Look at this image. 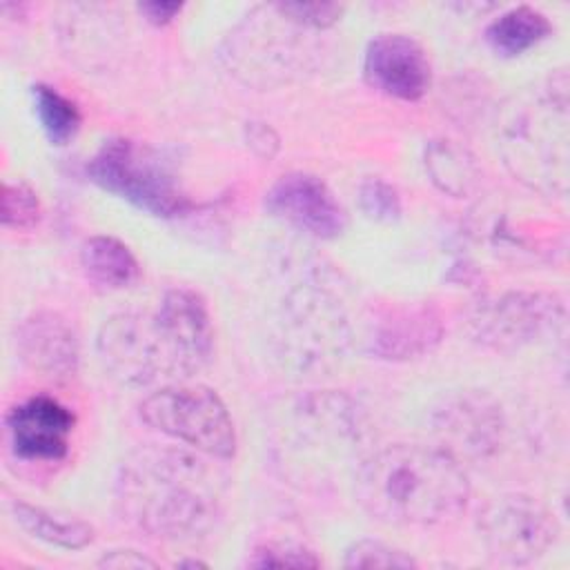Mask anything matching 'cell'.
Instances as JSON below:
<instances>
[{
	"label": "cell",
	"instance_id": "cell-2",
	"mask_svg": "<svg viewBox=\"0 0 570 570\" xmlns=\"http://www.w3.org/2000/svg\"><path fill=\"white\" fill-rule=\"evenodd\" d=\"M354 492L361 508L379 521L432 525L465 508L470 483L443 448L390 445L358 465Z\"/></svg>",
	"mask_w": 570,
	"mask_h": 570
},
{
	"label": "cell",
	"instance_id": "cell-27",
	"mask_svg": "<svg viewBox=\"0 0 570 570\" xmlns=\"http://www.w3.org/2000/svg\"><path fill=\"white\" fill-rule=\"evenodd\" d=\"M98 566L102 568H116V570H122V568H156V561H151L149 557L136 552V550H111L109 554H105Z\"/></svg>",
	"mask_w": 570,
	"mask_h": 570
},
{
	"label": "cell",
	"instance_id": "cell-16",
	"mask_svg": "<svg viewBox=\"0 0 570 570\" xmlns=\"http://www.w3.org/2000/svg\"><path fill=\"white\" fill-rule=\"evenodd\" d=\"M158 314L174 336L189 376L196 374L214 352V327L205 301L185 287L169 289L158 305Z\"/></svg>",
	"mask_w": 570,
	"mask_h": 570
},
{
	"label": "cell",
	"instance_id": "cell-5",
	"mask_svg": "<svg viewBox=\"0 0 570 570\" xmlns=\"http://www.w3.org/2000/svg\"><path fill=\"white\" fill-rule=\"evenodd\" d=\"M98 356L109 376L125 385L187 379L189 372L158 312H120L98 332Z\"/></svg>",
	"mask_w": 570,
	"mask_h": 570
},
{
	"label": "cell",
	"instance_id": "cell-4",
	"mask_svg": "<svg viewBox=\"0 0 570 570\" xmlns=\"http://www.w3.org/2000/svg\"><path fill=\"white\" fill-rule=\"evenodd\" d=\"M568 82L546 87L532 102H525L505 127L503 156L510 169L525 183L550 189L566 185V122H568Z\"/></svg>",
	"mask_w": 570,
	"mask_h": 570
},
{
	"label": "cell",
	"instance_id": "cell-18",
	"mask_svg": "<svg viewBox=\"0 0 570 570\" xmlns=\"http://www.w3.org/2000/svg\"><path fill=\"white\" fill-rule=\"evenodd\" d=\"M11 514L24 532L58 548L80 550L94 539V528L89 523L31 505L27 501H11Z\"/></svg>",
	"mask_w": 570,
	"mask_h": 570
},
{
	"label": "cell",
	"instance_id": "cell-14",
	"mask_svg": "<svg viewBox=\"0 0 570 570\" xmlns=\"http://www.w3.org/2000/svg\"><path fill=\"white\" fill-rule=\"evenodd\" d=\"M20 358L42 376L67 379L78 370V334L56 312H36L16 330Z\"/></svg>",
	"mask_w": 570,
	"mask_h": 570
},
{
	"label": "cell",
	"instance_id": "cell-6",
	"mask_svg": "<svg viewBox=\"0 0 570 570\" xmlns=\"http://www.w3.org/2000/svg\"><path fill=\"white\" fill-rule=\"evenodd\" d=\"M140 419L154 430L191 445L194 450L232 459L236 430L223 399L205 385H167L140 403Z\"/></svg>",
	"mask_w": 570,
	"mask_h": 570
},
{
	"label": "cell",
	"instance_id": "cell-9",
	"mask_svg": "<svg viewBox=\"0 0 570 570\" xmlns=\"http://www.w3.org/2000/svg\"><path fill=\"white\" fill-rule=\"evenodd\" d=\"M563 303L543 292H508L479 307L474 338L497 352H512L563 325Z\"/></svg>",
	"mask_w": 570,
	"mask_h": 570
},
{
	"label": "cell",
	"instance_id": "cell-21",
	"mask_svg": "<svg viewBox=\"0 0 570 570\" xmlns=\"http://www.w3.org/2000/svg\"><path fill=\"white\" fill-rule=\"evenodd\" d=\"M33 109L38 114L40 127L45 129L47 138L53 145H67L78 127H80V111L76 102L65 98L49 85L33 87Z\"/></svg>",
	"mask_w": 570,
	"mask_h": 570
},
{
	"label": "cell",
	"instance_id": "cell-8",
	"mask_svg": "<svg viewBox=\"0 0 570 570\" xmlns=\"http://www.w3.org/2000/svg\"><path fill=\"white\" fill-rule=\"evenodd\" d=\"M488 554L505 566H525L543 557L559 537L548 508L528 494H501L479 514Z\"/></svg>",
	"mask_w": 570,
	"mask_h": 570
},
{
	"label": "cell",
	"instance_id": "cell-17",
	"mask_svg": "<svg viewBox=\"0 0 570 570\" xmlns=\"http://www.w3.org/2000/svg\"><path fill=\"white\" fill-rule=\"evenodd\" d=\"M80 265L85 276L100 289H122L136 283L140 267L131 249L114 236H91L82 243Z\"/></svg>",
	"mask_w": 570,
	"mask_h": 570
},
{
	"label": "cell",
	"instance_id": "cell-15",
	"mask_svg": "<svg viewBox=\"0 0 570 570\" xmlns=\"http://www.w3.org/2000/svg\"><path fill=\"white\" fill-rule=\"evenodd\" d=\"M441 318L430 305H396L374 321L370 352L387 361H407L428 354L441 341Z\"/></svg>",
	"mask_w": 570,
	"mask_h": 570
},
{
	"label": "cell",
	"instance_id": "cell-26",
	"mask_svg": "<svg viewBox=\"0 0 570 570\" xmlns=\"http://www.w3.org/2000/svg\"><path fill=\"white\" fill-rule=\"evenodd\" d=\"M274 7L287 20L305 29H327L343 13V4H336V2H281Z\"/></svg>",
	"mask_w": 570,
	"mask_h": 570
},
{
	"label": "cell",
	"instance_id": "cell-1",
	"mask_svg": "<svg viewBox=\"0 0 570 570\" xmlns=\"http://www.w3.org/2000/svg\"><path fill=\"white\" fill-rule=\"evenodd\" d=\"M214 470L185 450L145 448L118 472L116 497L122 514L151 537L203 534L218 512Z\"/></svg>",
	"mask_w": 570,
	"mask_h": 570
},
{
	"label": "cell",
	"instance_id": "cell-7",
	"mask_svg": "<svg viewBox=\"0 0 570 570\" xmlns=\"http://www.w3.org/2000/svg\"><path fill=\"white\" fill-rule=\"evenodd\" d=\"M278 343L283 358L296 370L334 365L350 338L338 303L318 289H296L285 301Z\"/></svg>",
	"mask_w": 570,
	"mask_h": 570
},
{
	"label": "cell",
	"instance_id": "cell-24",
	"mask_svg": "<svg viewBox=\"0 0 570 570\" xmlns=\"http://www.w3.org/2000/svg\"><path fill=\"white\" fill-rule=\"evenodd\" d=\"M358 205L367 218L379 220V223H392L401 216L399 191L381 178H370L361 185Z\"/></svg>",
	"mask_w": 570,
	"mask_h": 570
},
{
	"label": "cell",
	"instance_id": "cell-23",
	"mask_svg": "<svg viewBox=\"0 0 570 570\" xmlns=\"http://www.w3.org/2000/svg\"><path fill=\"white\" fill-rule=\"evenodd\" d=\"M345 566L347 568H401V570H407V568H416V561L407 552H403L394 546H387L376 539H361L347 548Z\"/></svg>",
	"mask_w": 570,
	"mask_h": 570
},
{
	"label": "cell",
	"instance_id": "cell-25",
	"mask_svg": "<svg viewBox=\"0 0 570 570\" xmlns=\"http://www.w3.org/2000/svg\"><path fill=\"white\" fill-rule=\"evenodd\" d=\"M321 561L303 546L289 541H267L258 546L249 559V566H294V568H316Z\"/></svg>",
	"mask_w": 570,
	"mask_h": 570
},
{
	"label": "cell",
	"instance_id": "cell-22",
	"mask_svg": "<svg viewBox=\"0 0 570 570\" xmlns=\"http://www.w3.org/2000/svg\"><path fill=\"white\" fill-rule=\"evenodd\" d=\"M40 220L38 194L22 180L2 187V225L11 229H31Z\"/></svg>",
	"mask_w": 570,
	"mask_h": 570
},
{
	"label": "cell",
	"instance_id": "cell-28",
	"mask_svg": "<svg viewBox=\"0 0 570 570\" xmlns=\"http://www.w3.org/2000/svg\"><path fill=\"white\" fill-rule=\"evenodd\" d=\"M247 134H249V145L256 154L261 156H272L276 149H278V138L276 134L267 127V125H258V122H252L247 127Z\"/></svg>",
	"mask_w": 570,
	"mask_h": 570
},
{
	"label": "cell",
	"instance_id": "cell-10",
	"mask_svg": "<svg viewBox=\"0 0 570 570\" xmlns=\"http://www.w3.org/2000/svg\"><path fill=\"white\" fill-rule=\"evenodd\" d=\"M272 216L314 238H336L347 227V214L332 189L314 174L292 171L281 176L265 194Z\"/></svg>",
	"mask_w": 570,
	"mask_h": 570
},
{
	"label": "cell",
	"instance_id": "cell-3",
	"mask_svg": "<svg viewBox=\"0 0 570 570\" xmlns=\"http://www.w3.org/2000/svg\"><path fill=\"white\" fill-rule=\"evenodd\" d=\"M89 178L127 203L163 218L183 216L191 200L165 156L147 142L109 138L87 165Z\"/></svg>",
	"mask_w": 570,
	"mask_h": 570
},
{
	"label": "cell",
	"instance_id": "cell-12",
	"mask_svg": "<svg viewBox=\"0 0 570 570\" xmlns=\"http://www.w3.org/2000/svg\"><path fill=\"white\" fill-rule=\"evenodd\" d=\"M11 448L22 459L58 461L69 450L73 414L47 394L18 403L7 416Z\"/></svg>",
	"mask_w": 570,
	"mask_h": 570
},
{
	"label": "cell",
	"instance_id": "cell-20",
	"mask_svg": "<svg viewBox=\"0 0 570 570\" xmlns=\"http://www.w3.org/2000/svg\"><path fill=\"white\" fill-rule=\"evenodd\" d=\"M425 169L432 183L450 196L470 194L479 178L472 156L452 140H432L428 145Z\"/></svg>",
	"mask_w": 570,
	"mask_h": 570
},
{
	"label": "cell",
	"instance_id": "cell-11",
	"mask_svg": "<svg viewBox=\"0 0 570 570\" xmlns=\"http://www.w3.org/2000/svg\"><path fill=\"white\" fill-rule=\"evenodd\" d=\"M370 87L401 100H419L432 80L425 49L405 33H379L370 40L363 60Z\"/></svg>",
	"mask_w": 570,
	"mask_h": 570
},
{
	"label": "cell",
	"instance_id": "cell-19",
	"mask_svg": "<svg viewBox=\"0 0 570 570\" xmlns=\"http://www.w3.org/2000/svg\"><path fill=\"white\" fill-rule=\"evenodd\" d=\"M552 33L550 20L532 7H514L492 20L485 29L488 45L499 56H519Z\"/></svg>",
	"mask_w": 570,
	"mask_h": 570
},
{
	"label": "cell",
	"instance_id": "cell-13",
	"mask_svg": "<svg viewBox=\"0 0 570 570\" xmlns=\"http://www.w3.org/2000/svg\"><path fill=\"white\" fill-rule=\"evenodd\" d=\"M434 432L454 459L456 454L485 456L501 441V412L488 396L468 392L436 407Z\"/></svg>",
	"mask_w": 570,
	"mask_h": 570
},
{
	"label": "cell",
	"instance_id": "cell-29",
	"mask_svg": "<svg viewBox=\"0 0 570 570\" xmlns=\"http://www.w3.org/2000/svg\"><path fill=\"white\" fill-rule=\"evenodd\" d=\"M183 4L180 2H140L138 11L154 24H167L169 20H174L176 13H180Z\"/></svg>",
	"mask_w": 570,
	"mask_h": 570
}]
</instances>
